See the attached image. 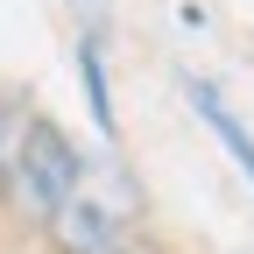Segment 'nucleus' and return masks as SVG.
<instances>
[{"mask_svg": "<svg viewBox=\"0 0 254 254\" xmlns=\"http://www.w3.org/2000/svg\"><path fill=\"white\" fill-rule=\"evenodd\" d=\"M127 226H134V184H127V170H99V177L85 170L78 190L50 219V240H57V254H120Z\"/></svg>", "mask_w": 254, "mask_h": 254, "instance_id": "f257e3e1", "label": "nucleus"}, {"mask_svg": "<svg viewBox=\"0 0 254 254\" xmlns=\"http://www.w3.org/2000/svg\"><path fill=\"white\" fill-rule=\"evenodd\" d=\"M78 177H85L78 148L64 141L50 120H28V134H21V155H14V177H7L14 205H21L28 219H57V205L78 190Z\"/></svg>", "mask_w": 254, "mask_h": 254, "instance_id": "f03ea898", "label": "nucleus"}, {"mask_svg": "<svg viewBox=\"0 0 254 254\" xmlns=\"http://www.w3.org/2000/svg\"><path fill=\"white\" fill-rule=\"evenodd\" d=\"M120 254H141V247H120Z\"/></svg>", "mask_w": 254, "mask_h": 254, "instance_id": "0eeeda50", "label": "nucleus"}, {"mask_svg": "<svg viewBox=\"0 0 254 254\" xmlns=\"http://www.w3.org/2000/svg\"><path fill=\"white\" fill-rule=\"evenodd\" d=\"M190 106H198V113H205V120H212V127H219V141H226V148H233V155H240V170H247V177H254V134H247V127H240V120H233V113H226V99H219V92H205V85H198V78H190Z\"/></svg>", "mask_w": 254, "mask_h": 254, "instance_id": "7ed1b4c3", "label": "nucleus"}, {"mask_svg": "<svg viewBox=\"0 0 254 254\" xmlns=\"http://www.w3.org/2000/svg\"><path fill=\"white\" fill-rule=\"evenodd\" d=\"M99 7H106V0H78V21H99Z\"/></svg>", "mask_w": 254, "mask_h": 254, "instance_id": "423d86ee", "label": "nucleus"}, {"mask_svg": "<svg viewBox=\"0 0 254 254\" xmlns=\"http://www.w3.org/2000/svg\"><path fill=\"white\" fill-rule=\"evenodd\" d=\"M78 64H85V92H92V113H99V127H113V99H106V64H99V43H78Z\"/></svg>", "mask_w": 254, "mask_h": 254, "instance_id": "20e7f679", "label": "nucleus"}, {"mask_svg": "<svg viewBox=\"0 0 254 254\" xmlns=\"http://www.w3.org/2000/svg\"><path fill=\"white\" fill-rule=\"evenodd\" d=\"M21 134H28V120L0 99V190H7V177H14V155H21Z\"/></svg>", "mask_w": 254, "mask_h": 254, "instance_id": "39448f33", "label": "nucleus"}]
</instances>
